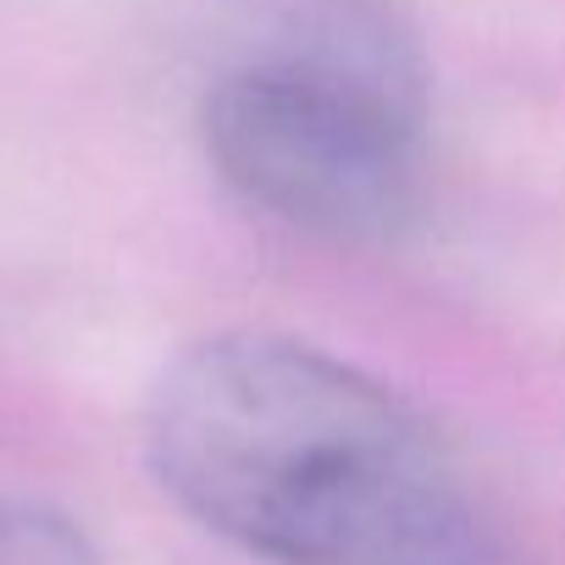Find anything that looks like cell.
<instances>
[{"instance_id":"obj_3","label":"cell","mask_w":565,"mask_h":565,"mask_svg":"<svg viewBox=\"0 0 565 565\" xmlns=\"http://www.w3.org/2000/svg\"><path fill=\"white\" fill-rule=\"evenodd\" d=\"M0 565H100V548L67 510L0 493Z\"/></svg>"},{"instance_id":"obj_2","label":"cell","mask_w":565,"mask_h":565,"mask_svg":"<svg viewBox=\"0 0 565 565\" xmlns=\"http://www.w3.org/2000/svg\"><path fill=\"white\" fill-rule=\"evenodd\" d=\"M200 150L255 216L388 249L427 216V62L388 0H282L200 95Z\"/></svg>"},{"instance_id":"obj_1","label":"cell","mask_w":565,"mask_h":565,"mask_svg":"<svg viewBox=\"0 0 565 565\" xmlns=\"http://www.w3.org/2000/svg\"><path fill=\"white\" fill-rule=\"evenodd\" d=\"M145 455L178 510L271 565H521L466 455L306 339L189 344L150 394Z\"/></svg>"}]
</instances>
